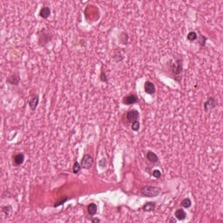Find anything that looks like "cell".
I'll use <instances>...</instances> for the list:
<instances>
[{
  "instance_id": "obj_8",
  "label": "cell",
  "mask_w": 223,
  "mask_h": 223,
  "mask_svg": "<svg viewBox=\"0 0 223 223\" xmlns=\"http://www.w3.org/2000/svg\"><path fill=\"white\" fill-rule=\"evenodd\" d=\"M25 161V154L24 153H18L13 157V163L16 166H20Z\"/></svg>"
},
{
  "instance_id": "obj_16",
  "label": "cell",
  "mask_w": 223,
  "mask_h": 223,
  "mask_svg": "<svg viewBox=\"0 0 223 223\" xmlns=\"http://www.w3.org/2000/svg\"><path fill=\"white\" fill-rule=\"evenodd\" d=\"M191 205H192V202H191L190 199H188V198H185V199L181 201V206H182L183 207H185V208L190 207Z\"/></svg>"
},
{
  "instance_id": "obj_3",
  "label": "cell",
  "mask_w": 223,
  "mask_h": 223,
  "mask_svg": "<svg viewBox=\"0 0 223 223\" xmlns=\"http://www.w3.org/2000/svg\"><path fill=\"white\" fill-rule=\"evenodd\" d=\"M93 163V159L91 155L89 154H85L84 155L83 159H82V162H81V167L82 168H85V169H89Z\"/></svg>"
},
{
  "instance_id": "obj_21",
  "label": "cell",
  "mask_w": 223,
  "mask_h": 223,
  "mask_svg": "<svg viewBox=\"0 0 223 223\" xmlns=\"http://www.w3.org/2000/svg\"><path fill=\"white\" fill-rule=\"evenodd\" d=\"M100 80H101V81H103V82H106V83H107V82H108V81H107L106 75V73L104 72V71H103V70L101 71V74H100Z\"/></svg>"
},
{
  "instance_id": "obj_17",
  "label": "cell",
  "mask_w": 223,
  "mask_h": 223,
  "mask_svg": "<svg viewBox=\"0 0 223 223\" xmlns=\"http://www.w3.org/2000/svg\"><path fill=\"white\" fill-rule=\"evenodd\" d=\"M81 165H79V163L78 161H75L74 162V165H73V173L75 174H78L80 173V170H81Z\"/></svg>"
},
{
  "instance_id": "obj_24",
  "label": "cell",
  "mask_w": 223,
  "mask_h": 223,
  "mask_svg": "<svg viewBox=\"0 0 223 223\" xmlns=\"http://www.w3.org/2000/svg\"><path fill=\"white\" fill-rule=\"evenodd\" d=\"M92 221H93V222H100V219H98V218H93V219L92 220Z\"/></svg>"
},
{
  "instance_id": "obj_6",
  "label": "cell",
  "mask_w": 223,
  "mask_h": 223,
  "mask_svg": "<svg viewBox=\"0 0 223 223\" xmlns=\"http://www.w3.org/2000/svg\"><path fill=\"white\" fill-rule=\"evenodd\" d=\"M144 88H145V92L147 94L152 95V94H153L155 93V86H154V85L151 81H146Z\"/></svg>"
},
{
  "instance_id": "obj_9",
  "label": "cell",
  "mask_w": 223,
  "mask_h": 223,
  "mask_svg": "<svg viewBox=\"0 0 223 223\" xmlns=\"http://www.w3.org/2000/svg\"><path fill=\"white\" fill-rule=\"evenodd\" d=\"M38 101H39V98H38V95L34 96L33 98H31V99L30 100V101H29V106H30V108H31V111H35V110H36V108H37V106H38Z\"/></svg>"
},
{
  "instance_id": "obj_4",
  "label": "cell",
  "mask_w": 223,
  "mask_h": 223,
  "mask_svg": "<svg viewBox=\"0 0 223 223\" xmlns=\"http://www.w3.org/2000/svg\"><path fill=\"white\" fill-rule=\"evenodd\" d=\"M139 118H140V113L137 110H130L126 113V119H127V122L129 123H132L138 120Z\"/></svg>"
},
{
  "instance_id": "obj_11",
  "label": "cell",
  "mask_w": 223,
  "mask_h": 223,
  "mask_svg": "<svg viewBox=\"0 0 223 223\" xmlns=\"http://www.w3.org/2000/svg\"><path fill=\"white\" fill-rule=\"evenodd\" d=\"M51 15V9L49 7H42V9L39 12V16L43 18H47Z\"/></svg>"
},
{
  "instance_id": "obj_23",
  "label": "cell",
  "mask_w": 223,
  "mask_h": 223,
  "mask_svg": "<svg viewBox=\"0 0 223 223\" xmlns=\"http://www.w3.org/2000/svg\"><path fill=\"white\" fill-rule=\"evenodd\" d=\"M154 178H160V176H161V173H160V170H153V174H152Z\"/></svg>"
},
{
  "instance_id": "obj_13",
  "label": "cell",
  "mask_w": 223,
  "mask_h": 223,
  "mask_svg": "<svg viewBox=\"0 0 223 223\" xmlns=\"http://www.w3.org/2000/svg\"><path fill=\"white\" fill-rule=\"evenodd\" d=\"M147 159L150 162H152V163H156V162H158V160H159L158 156H157L154 153H153V152H151V151L147 152Z\"/></svg>"
},
{
  "instance_id": "obj_15",
  "label": "cell",
  "mask_w": 223,
  "mask_h": 223,
  "mask_svg": "<svg viewBox=\"0 0 223 223\" xmlns=\"http://www.w3.org/2000/svg\"><path fill=\"white\" fill-rule=\"evenodd\" d=\"M97 210H98L97 205H96V204H94V203L90 204V205L88 206V207H87L88 213L90 214V215H94V214H96Z\"/></svg>"
},
{
  "instance_id": "obj_1",
  "label": "cell",
  "mask_w": 223,
  "mask_h": 223,
  "mask_svg": "<svg viewBox=\"0 0 223 223\" xmlns=\"http://www.w3.org/2000/svg\"><path fill=\"white\" fill-rule=\"evenodd\" d=\"M160 192H161V189L160 188L153 187V186H146L140 189L141 195L145 197H156L160 194Z\"/></svg>"
},
{
  "instance_id": "obj_14",
  "label": "cell",
  "mask_w": 223,
  "mask_h": 223,
  "mask_svg": "<svg viewBox=\"0 0 223 223\" xmlns=\"http://www.w3.org/2000/svg\"><path fill=\"white\" fill-rule=\"evenodd\" d=\"M19 76L18 74H15V75H12V76H10L9 78L7 79V82L12 84V85H18V82H19Z\"/></svg>"
},
{
  "instance_id": "obj_25",
  "label": "cell",
  "mask_w": 223,
  "mask_h": 223,
  "mask_svg": "<svg viewBox=\"0 0 223 223\" xmlns=\"http://www.w3.org/2000/svg\"><path fill=\"white\" fill-rule=\"evenodd\" d=\"M171 222H176V220H174V219H171V220H170Z\"/></svg>"
},
{
  "instance_id": "obj_5",
  "label": "cell",
  "mask_w": 223,
  "mask_h": 223,
  "mask_svg": "<svg viewBox=\"0 0 223 223\" xmlns=\"http://www.w3.org/2000/svg\"><path fill=\"white\" fill-rule=\"evenodd\" d=\"M138 102V97L135 94H130L126 97H125L123 99V103L125 105L130 106V105H133Z\"/></svg>"
},
{
  "instance_id": "obj_2",
  "label": "cell",
  "mask_w": 223,
  "mask_h": 223,
  "mask_svg": "<svg viewBox=\"0 0 223 223\" xmlns=\"http://www.w3.org/2000/svg\"><path fill=\"white\" fill-rule=\"evenodd\" d=\"M217 104H218L217 100L213 97H210L204 103V111L205 112H209V111L213 110V108H215L217 106Z\"/></svg>"
},
{
  "instance_id": "obj_20",
  "label": "cell",
  "mask_w": 223,
  "mask_h": 223,
  "mask_svg": "<svg viewBox=\"0 0 223 223\" xmlns=\"http://www.w3.org/2000/svg\"><path fill=\"white\" fill-rule=\"evenodd\" d=\"M68 200V198L67 197H64V198H62L61 200H59V201H57L54 205H53V207H59V206H61V205H63L66 200Z\"/></svg>"
},
{
  "instance_id": "obj_22",
  "label": "cell",
  "mask_w": 223,
  "mask_h": 223,
  "mask_svg": "<svg viewBox=\"0 0 223 223\" xmlns=\"http://www.w3.org/2000/svg\"><path fill=\"white\" fill-rule=\"evenodd\" d=\"M206 40H207V38H206L204 36L200 35V40H199V42H200V44L201 46H205V42H206Z\"/></svg>"
},
{
  "instance_id": "obj_18",
  "label": "cell",
  "mask_w": 223,
  "mask_h": 223,
  "mask_svg": "<svg viewBox=\"0 0 223 223\" xmlns=\"http://www.w3.org/2000/svg\"><path fill=\"white\" fill-rule=\"evenodd\" d=\"M188 39L189 41H194L197 39V33L195 31H190L188 34Z\"/></svg>"
},
{
  "instance_id": "obj_10",
  "label": "cell",
  "mask_w": 223,
  "mask_h": 223,
  "mask_svg": "<svg viewBox=\"0 0 223 223\" xmlns=\"http://www.w3.org/2000/svg\"><path fill=\"white\" fill-rule=\"evenodd\" d=\"M155 207H156V203L153 201H149L143 205L142 209L146 212H153L155 209Z\"/></svg>"
},
{
  "instance_id": "obj_19",
  "label": "cell",
  "mask_w": 223,
  "mask_h": 223,
  "mask_svg": "<svg viewBox=\"0 0 223 223\" xmlns=\"http://www.w3.org/2000/svg\"><path fill=\"white\" fill-rule=\"evenodd\" d=\"M140 126V122H139L138 120H136V121H134V122H132V126H131V127H132V131L137 132V131H139Z\"/></svg>"
},
{
  "instance_id": "obj_12",
  "label": "cell",
  "mask_w": 223,
  "mask_h": 223,
  "mask_svg": "<svg viewBox=\"0 0 223 223\" xmlns=\"http://www.w3.org/2000/svg\"><path fill=\"white\" fill-rule=\"evenodd\" d=\"M174 215H175V217H176L178 220H185V219L187 218V213H186V212H185L183 209H178V210H176Z\"/></svg>"
},
{
  "instance_id": "obj_7",
  "label": "cell",
  "mask_w": 223,
  "mask_h": 223,
  "mask_svg": "<svg viewBox=\"0 0 223 223\" xmlns=\"http://www.w3.org/2000/svg\"><path fill=\"white\" fill-rule=\"evenodd\" d=\"M173 72L174 74L178 75L182 72V61L181 59L177 60L173 65Z\"/></svg>"
}]
</instances>
